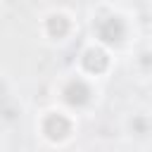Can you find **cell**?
<instances>
[{"instance_id":"obj_5","label":"cell","mask_w":152,"mask_h":152,"mask_svg":"<svg viewBox=\"0 0 152 152\" xmlns=\"http://www.w3.org/2000/svg\"><path fill=\"white\" fill-rule=\"evenodd\" d=\"M48 28H50V33L52 36H57V38H62L66 31H69V21L64 19V17H50V21H48Z\"/></svg>"},{"instance_id":"obj_3","label":"cell","mask_w":152,"mask_h":152,"mask_svg":"<svg viewBox=\"0 0 152 152\" xmlns=\"http://www.w3.org/2000/svg\"><path fill=\"white\" fill-rule=\"evenodd\" d=\"M43 131L48 133V138H52V140H59V138H64V135L71 131V126H69V121H66L64 116H59V114H52V116H48V119H45V126H43Z\"/></svg>"},{"instance_id":"obj_1","label":"cell","mask_w":152,"mask_h":152,"mask_svg":"<svg viewBox=\"0 0 152 152\" xmlns=\"http://www.w3.org/2000/svg\"><path fill=\"white\" fill-rule=\"evenodd\" d=\"M126 33V26L119 17H104L97 21V36L104 40V43H119Z\"/></svg>"},{"instance_id":"obj_4","label":"cell","mask_w":152,"mask_h":152,"mask_svg":"<svg viewBox=\"0 0 152 152\" xmlns=\"http://www.w3.org/2000/svg\"><path fill=\"white\" fill-rule=\"evenodd\" d=\"M83 64H86L88 71H102L107 66V55L102 50H97V48H90L83 55Z\"/></svg>"},{"instance_id":"obj_2","label":"cell","mask_w":152,"mask_h":152,"mask_svg":"<svg viewBox=\"0 0 152 152\" xmlns=\"http://www.w3.org/2000/svg\"><path fill=\"white\" fill-rule=\"evenodd\" d=\"M64 100L74 107H81L90 100V88L83 83V81H71L66 88H64Z\"/></svg>"}]
</instances>
